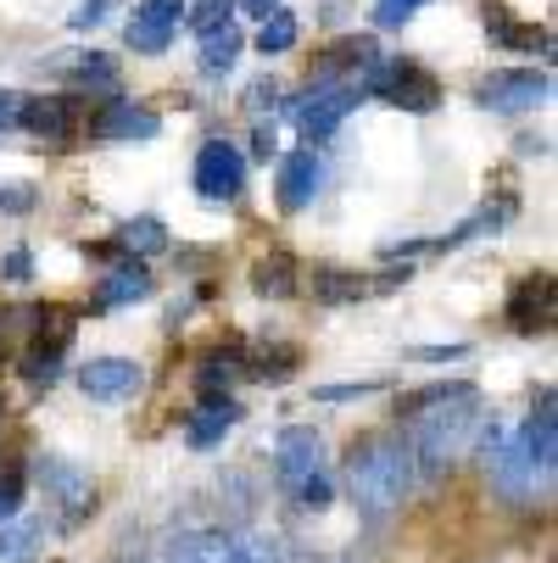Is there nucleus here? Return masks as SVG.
Segmentation results:
<instances>
[{
    "instance_id": "nucleus-1",
    "label": "nucleus",
    "mask_w": 558,
    "mask_h": 563,
    "mask_svg": "<svg viewBox=\"0 0 558 563\" xmlns=\"http://www.w3.org/2000/svg\"><path fill=\"white\" fill-rule=\"evenodd\" d=\"M347 492L369 519H385L408 503L414 492V446L396 430H374L363 441H352L347 452Z\"/></svg>"
},
{
    "instance_id": "nucleus-2",
    "label": "nucleus",
    "mask_w": 558,
    "mask_h": 563,
    "mask_svg": "<svg viewBox=\"0 0 558 563\" xmlns=\"http://www.w3.org/2000/svg\"><path fill=\"white\" fill-rule=\"evenodd\" d=\"M474 430H481V396H474V390L436 401V408L414 413V435H408L414 463H419L425 474H441L447 463H458V457L469 452Z\"/></svg>"
},
{
    "instance_id": "nucleus-3",
    "label": "nucleus",
    "mask_w": 558,
    "mask_h": 563,
    "mask_svg": "<svg viewBox=\"0 0 558 563\" xmlns=\"http://www.w3.org/2000/svg\"><path fill=\"white\" fill-rule=\"evenodd\" d=\"M274 474H280V492H285L296 508H307V514L330 508V497H336L330 457H325V435H318L313 424L280 430V441H274Z\"/></svg>"
},
{
    "instance_id": "nucleus-4",
    "label": "nucleus",
    "mask_w": 558,
    "mask_h": 563,
    "mask_svg": "<svg viewBox=\"0 0 558 563\" xmlns=\"http://www.w3.org/2000/svg\"><path fill=\"white\" fill-rule=\"evenodd\" d=\"M34 486L45 492V508L56 514L62 530H78L96 514V474L85 463H67V457H40L34 463Z\"/></svg>"
},
{
    "instance_id": "nucleus-5",
    "label": "nucleus",
    "mask_w": 558,
    "mask_h": 563,
    "mask_svg": "<svg viewBox=\"0 0 558 563\" xmlns=\"http://www.w3.org/2000/svg\"><path fill=\"white\" fill-rule=\"evenodd\" d=\"M358 96H380V101L403 107V112H436L441 107V85L419 62H380V56L363 67Z\"/></svg>"
},
{
    "instance_id": "nucleus-6",
    "label": "nucleus",
    "mask_w": 558,
    "mask_h": 563,
    "mask_svg": "<svg viewBox=\"0 0 558 563\" xmlns=\"http://www.w3.org/2000/svg\"><path fill=\"white\" fill-rule=\"evenodd\" d=\"M547 96H552V78H547L541 67H503V73H492V78H481V85H474V107L508 112V118L536 112Z\"/></svg>"
},
{
    "instance_id": "nucleus-7",
    "label": "nucleus",
    "mask_w": 558,
    "mask_h": 563,
    "mask_svg": "<svg viewBox=\"0 0 558 563\" xmlns=\"http://www.w3.org/2000/svg\"><path fill=\"white\" fill-rule=\"evenodd\" d=\"M196 196L212 201V207H229L247 196V151H234L229 140H207L196 151Z\"/></svg>"
},
{
    "instance_id": "nucleus-8",
    "label": "nucleus",
    "mask_w": 558,
    "mask_h": 563,
    "mask_svg": "<svg viewBox=\"0 0 558 563\" xmlns=\"http://www.w3.org/2000/svg\"><path fill=\"white\" fill-rule=\"evenodd\" d=\"M352 107H358V90H352V85H336V78H325V85H313L307 96H296L285 112H291V123L302 129V140L313 145V140L336 134L341 118H347Z\"/></svg>"
},
{
    "instance_id": "nucleus-9",
    "label": "nucleus",
    "mask_w": 558,
    "mask_h": 563,
    "mask_svg": "<svg viewBox=\"0 0 558 563\" xmlns=\"http://www.w3.org/2000/svg\"><path fill=\"white\" fill-rule=\"evenodd\" d=\"M179 18H185V0H140L134 18H129V34H123L129 51H140V56H163V51L174 45Z\"/></svg>"
},
{
    "instance_id": "nucleus-10",
    "label": "nucleus",
    "mask_w": 558,
    "mask_h": 563,
    "mask_svg": "<svg viewBox=\"0 0 558 563\" xmlns=\"http://www.w3.org/2000/svg\"><path fill=\"white\" fill-rule=\"evenodd\" d=\"M140 385H145V368L134 357H90L78 368V390L90 401H129L140 396Z\"/></svg>"
},
{
    "instance_id": "nucleus-11",
    "label": "nucleus",
    "mask_w": 558,
    "mask_h": 563,
    "mask_svg": "<svg viewBox=\"0 0 558 563\" xmlns=\"http://www.w3.org/2000/svg\"><path fill=\"white\" fill-rule=\"evenodd\" d=\"M530 479H552V457H558V424H552V390H541V408L530 413V424L514 435Z\"/></svg>"
},
{
    "instance_id": "nucleus-12",
    "label": "nucleus",
    "mask_w": 558,
    "mask_h": 563,
    "mask_svg": "<svg viewBox=\"0 0 558 563\" xmlns=\"http://www.w3.org/2000/svg\"><path fill=\"white\" fill-rule=\"evenodd\" d=\"M90 134L96 140H156L163 134V118L151 107H134V101H112L90 118Z\"/></svg>"
},
{
    "instance_id": "nucleus-13",
    "label": "nucleus",
    "mask_w": 558,
    "mask_h": 563,
    "mask_svg": "<svg viewBox=\"0 0 558 563\" xmlns=\"http://www.w3.org/2000/svg\"><path fill=\"white\" fill-rule=\"evenodd\" d=\"M18 123H23L29 134H40V140L62 145V140H73V129H78V107H73V101H62V96H23Z\"/></svg>"
},
{
    "instance_id": "nucleus-14",
    "label": "nucleus",
    "mask_w": 558,
    "mask_h": 563,
    "mask_svg": "<svg viewBox=\"0 0 558 563\" xmlns=\"http://www.w3.org/2000/svg\"><path fill=\"white\" fill-rule=\"evenodd\" d=\"M508 324L519 335H541L552 324V279L547 274H530L514 285V301H508Z\"/></svg>"
},
{
    "instance_id": "nucleus-15",
    "label": "nucleus",
    "mask_w": 558,
    "mask_h": 563,
    "mask_svg": "<svg viewBox=\"0 0 558 563\" xmlns=\"http://www.w3.org/2000/svg\"><path fill=\"white\" fill-rule=\"evenodd\" d=\"M234 424H241V408H234L229 396H201V408H196V413H190V424H185V446L212 452Z\"/></svg>"
},
{
    "instance_id": "nucleus-16",
    "label": "nucleus",
    "mask_w": 558,
    "mask_h": 563,
    "mask_svg": "<svg viewBox=\"0 0 558 563\" xmlns=\"http://www.w3.org/2000/svg\"><path fill=\"white\" fill-rule=\"evenodd\" d=\"M318 174H325V163H318L313 145L291 151L285 163H280V207H285V212H302V207L313 201V190H318Z\"/></svg>"
},
{
    "instance_id": "nucleus-17",
    "label": "nucleus",
    "mask_w": 558,
    "mask_h": 563,
    "mask_svg": "<svg viewBox=\"0 0 558 563\" xmlns=\"http://www.w3.org/2000/svg\"><path fill=\"white\" fill-rule=\"evenodd\" d=\"M145 296H151V274H145L140 257H129V263L107 268V279H101V290H96V307H134V301H145Z\"/></svg>"
},
{
    "instance_id": "nucleus-18",
    "label": "nucleus",
    "mask_w": 558,
    "mask_h": 563,
    "mask_svg": "<svg viewBox=\"0 0 558 563\" xmlns=\"http://www.w3.org/2000/svg\"><path fill=\"white\" fill-rule=\"evenodd\" d=\"M56 67L73 78L78 90L90 96H118V62L101 56V51H85V56H56Z\"/></svg>"
},
{
    "instance_id": "nucleus-19",
    "label": "nucleus",
    "mask_w": 558,
    "mask_h": 563,
    "mask_svg": "<svg viewBox=\"0 0 558 563\" xmlns=\"http://www.w3.org/2000/svg\"><path fill=\"white\" fill-rule=\"evenodd\" d=\"M223 552H229L223 530H179V536H168L163 563H223Z\"/></svg>"
},
{
    "instance_id": "nucleus-20",
    "label": "nucleus",
    "mask_w": 558,
    "mask_h": 563,
    "mask_svg": "<svg viewBox=\"0 0 558 563\" xmlns=\"http://www.w3.org/2000/svg\"><path fill=\"white\" fill-rule=\"evenodd\" d=\"M67 335L73 330H40L34 335V346L23 352V374H29V385H56V374H62V357H67Z\"/></svg>"
},
{
    "instance_id": "nucleus-21",
    "label": "nucleus",
    "mask_w": 558,
    "mask_h": 563,
    "mask_svg": "<svg viewBox=\"0 0 558 563\" xmlns=\"http://www.w3.org/2000/svg\"><path fill=\"white\" fill-rule=\"evenodd\" d=\"M241 45H247V34L234 29V23H223V29L201 34V73H207V78L229 73V67H234V56H241Z\"/></svg>"
},
{
    "instance_id": "nucleus-22",
    "label": "nucleus",
    "mask_w": 558,
    "mask_h": 563,
    "mask_svg": "<svg viewBox=\"0 0 558 563\" xmlns=\"http://www.w3.org/2000/svg\"><path fill=\"white\" fill-rule=\"evenodd\" d=\"M241 374H247V357L241 352H207L201 368H196V385H201V396H223Z\"/></svg>"
},
{
    "instance_id": "nucleus-23",
    "label": "nucleus",
    "mask_w": 558,
    "mask_h": 563,
    "mask_svg": "<svg viewBox=\"0 0 558 563\" xmlns=\"http://www.w3.org/2000/svg\"><path fill=\"white\" fill-rule=\"evenodd\" d=\"M118 240L129 257H156V252H168V223L163 218H129Z\"/></svg>"
},
{
    "instance_id": "nucleus-24",
    "label": "nucleus",
    "mask_w": 558,
    "mask_h": 563,
    "mask_svg": "<svg viewBox=\"0 0 558 563\" xmlns=\"http://www.w3.org/2000/svg\"><path fill=\"white\" fill-rule=\"evenodd\" d=\"M486 34H492L497 45H514V51H552L541 29H525V23H508V12H492V7H486Z\"/></svg>"
},
{
    "instance_id": "nucleus-25",
    "label": "nucleus",
    "mask_w": 558,
    "mask_h": 563,
    "mask_svg": "<svg viewBox=\"0 0 558 563\" xmlns=\"http://www.w3.org/2000/svg\"><path fill=\"white\" fill-rule=\"evenodd\" d=\"M223 563H280V541L269 530H241V536H229Z\"/></svg>"
},
{
    "instance_id": "nucleus-26",
    "label": "nucleus",
    "mask_w": 558,
    "mask_h": 563,
    "mask_svg": "<svg viewBox=\"0 0 558 563\" xmlns=\"http://www.w3.org/2000/svg\"><path fill=\"white\" fill-rule=\"evenodd\" d=\"M252 290L258 296H291L296 290V263L291 257H263L252 268Z\"/></svg>"
},
{
    "instance_id": "nucleus-27",
    "label": "nucleus",
    "mask_w": 558,
    "mask_h": 563,
    "mask_svg": "<svg viewBox=\"0 0 558 563\" xmlns=\"http://www.w3.org/2000/svg\"><path fill=\"white\" fill-rule=\"evenodd\" d=\"M40 547V525L34 519H12V525H0V563H29V552Z\"/></svg>"
},
{
    "instance_id": "nucleus-28",
    "label": "nucleus",
    "mask_w": 558,
    "mask_h": 563,
    "mask_svg": "<svg viewBox=\"0 0 558 563\" xmlns=\"http://www.w3.org/2000/svg\"><path fill=\"white\" fill-rule=\"evenodd\" d=\"M185 23L196 34H212V29L234 23V0H185Z\"/></svg>"
},
{
    "instance_id": "nucleus-29",
    "label": "nucleus",
    "mask_w": 558,
    "mask_h": 563,
    "mask_svg": "<svg viewBox=\"0 0 558 563\" xmlns=\"http://www.w3.org/2000/svg\"><path fill=\"white\" fill-rule=\"evenodd\" d=\"M313 296H325V301H358L363 296V279L358 274H336V268H313Z\"/></svg>"
},
{
    "instance_id": "nucleus-30",
    "label": "nucleus",
    "mask_w": 558,
    "mask_h": 563,
    "mask_svg": "<svg viewBox=\"0 0 558 563\" xmlns=\"http://www.w3.org/2000/svg\"><path fill=\"white\" fill-rule=\"evenodd\" d=\"M291 45H296V18H291V12H269L263 29H258V51H263V56H280V51H291Z\"/></svg>"
},
{
    "instance_id": "nucleus-31",
    "label": "nucleus",
    "mask_w": 558,
    "mask_h": 563,
    "mask_svg": "<svg viewBox=\"0 0 558 563\" xmlns=\"http://www.w3.org/2000/svg\"><path fill=\"white\" fill-rule=\"evenodd\" d=\"M463 390H474V385H463V379H447V385H425V390H414L408 401H396V419H414V413L436 408V401H447V396H463Z\"/></svg>"
},
{
    "instance_id": "nucleus-32",
    "label": "nucleus",
    "mask_w": 558,
    "mask_h": 563,
    "mask_svg": "<svg viewBox=\"0 0 558 563\" xmlns=\"http://www.w3.org/2000/svg\"><path fill=\"white\" fill-rule=\"evenodd\" d=\"M280 101H285V85H280L274 73H263L258 85H247V112H274Z\"/></svg>"
},
{
    "instance_id": "nucleus-33",
    "label": "nucleus",
    "mask_w": 558,
    "mask_h": 563,
    "mask_svg": "<svg viewBox=\"0 0 558 563\" xmlns=\"http://www.w3.org/2000/svg\"><path fill=\"white\" fill-rule=\"evenodd\" d=\"M419 7H430V0H374V23L380 29H403Z\"/></svg>"
},
{
    "instance_id": "nucleus-34",
    "label": "nucleus",
    "mask_w": 558,
    "mask_h": 563,
    "mask_svg": "<svg viewBox=\"0 0 558 563\" xmlns=\"http://www.w3.org/2000/svg\"><path fill=\"white\" fill-rule=\"evenodd\" d=\"M374 390H385V379H352V385H318L313 396H318V401H358V396H374Z\"/></svg>"
},
{
    "instance_id": "nucleus-35",
    "label": "nucleus",
    "mask_w": 558,
    "mask_h": 563,
    "mask_svg": "<svg viewBox=\"0 0 558 563\" xmlns=\"http://www.w3.org/2000/svg\"><path fill=\"white\" fill-rule=\"evenodd\" d=\"M23 514V474H0V525Z\"/></svg>"
},
{
    "instance_id": "nucleus-36",
    "label": "nucleus",
    "mask_w": 558,
    "mask_h": 563,
    "mask_svg": "<svg viewBox=\"0 0 558 563\" xmlns=\"http://www.w3.org/2000/svg\"><path fill=\"white\" fill-rule=\"evenodd\" d=\"M107 12H112V0H78L73 7V29H96V23H107Z\"/></svg>"
},
{
    "instance_id": "nucleus-37",
    "label": "nucleus",
    "mask_w": 558,
    "mask_h": 563,
    "mask_svg": "<svg viewBox=\"0 0 558 563\" xmlns=\"http://www.w3.org/2000/svg\"><path fill=\"white\" fill-rule=\"evenodd\" d=\"M0 212H12V218L34 212V190L29 185H0Z\"/></svg>"
},
{
    "instance_id": "nucleus-38",
    "label": "nucleus",
    "mask_w": 558,
    "mask_h": 563,
    "mask_svg": "<svg viewBox=\"0 0 558 563\" xmlns=\"http://www.w3.org/2000/svg\"><path fill=\"white\" fill-rule=\"evenodd\" d=\"M0 274H7V279H18V285H23V279L34 274V263H29V252H7V257H0Z\"/></svg>"
},
{
    "instance_id": "nucleus-39",
    "label": "nucleus",
    "mask_w": 558,
    "mask_h": 563,
    "mask_svg": "<svg viewBox=\"0 0 558 563\" xmlns=\"http://www.w3.org/2000/svg\"><path fill=\"white\" fill-rule=\"evenodd\" d=\"M18 112H23V96L18 90H0V134L18 129Z\"/></svg>"
},
{
    "instance_id": "nucleus-40",
    "label": "nucleus",
    "mask_w": 558,
    "mask_h": 563,
    "mask_svg": "<svg viewBox=\"0 0 558 563\" xmlns=\"http://www.w3.org/2000/svg\"><path fill=\"white\" fill-rule=\"evenodd\" d=\"M414 357H419V363H458V357H463V346H419Z\"/></svg>"
},
{
    "instance_id": "nucleus-41",
    "label": "nucleus",
    "mask_w": 558,
    "mask_h": 563,
    "mask_svg": "<svg viewBox=\"0 0 558 563\" xmlns=\"http://www.w3.org/2000/svg\"><path fill=\"white\" fill-rule=\"evenodd\" d=\"M252 151H258V163H269V156H274V129H258L252 134Z\"/></svg>"
},
{
    "instance_id": "nucleus-42",
    "label": "nucleus",
    "mask_w": 558,
    "mask_h": 563,
    "mask_svg": "<svg viewBox=\"0 0 558 563\" xmlns=\"http://www.w3.org/2000/svg\"><path fill=\"white\" fill-rule=\"evenodd\" d=\"M241 12H252V18H269V12H280V0H234Z\"/></svg>"
},
{
    "instance_id": "nucleus-43",
    "label": "nucleus",
    "mask_w": 558,
    "mask_h": 563,
    "mask_svg": "<svg viewBox=\"0 0 558 563\" xmlns=\"http://www.w3.org/2000/svg\"><path fill=\"white\" fill-rule=\"evenodd\" d=\"M0 424H7V396H0Z\"/></svg>"
}]
</instances>
